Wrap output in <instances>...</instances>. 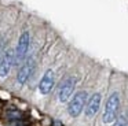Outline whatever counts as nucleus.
<instances>
[{
	"label": "nucleus",
	"mask_w": 128,
	"mask_h": 126,
	"mask_svg": "<svg viewBox=\"0 0 128 126\" xmlns=\"http://www.w3.org/2000/svg\"><path fill=\"white\" fill-rule=\"evenodd\" d=\"M54 123H55V126H62L61 123H59V122H56V121H55V122H54Z\"/></svg>",
	"instance_id": "11"
},
{
	"label": "nucleus",
	"mask_w": 128,
	"mask_h": 126,
	"mask_svg": "<svg viewBox=\"0 0 128 126\" xmlns=\"http://www.w3.org/2000/svg\"><path fill=\"white\" fill-rule=\"evenodd\" d=\"M12 64H14V51L10 49V51H7L4 54L3 59L0 62V77H7Z\"/></svg>",
	"instance_id": "6"
},
{
	"label": "nucleus",
	"mask_w": 128,
	"mask_h": 126,
	"mask_svg": "<svg viewBox=\"0 0 128 126\" xmlns=\"http://www.w3.org/2000/svg\"><path fill=\"white\" fill-rule=\"evenodd\" d=\"M99 106H100V95L99 93H94L91 96V99L87 101V110H86L87 117L90 118L94 117L98 112V110H99Z\"/></svg>",
	"instance_id": "8"
},
{
	"label": "nucleus",
	"mask_w": 128,
	"mask_h": 126,
	"mask_svg": "<svg viewBox=\"0 0 128 126\" xmlns=\"http://www.w3.org/2000/svg\"><path fill=\"white\" fill-rule=\"evenodd\" d=\"M118 104H120V99L118 95L116 92L112 93L109 96L108 101L105 106V111H103V122L105 123H112L116 121L117 117V111H118Z\"/></svg>",
	"instance_id": "1"
},
{
	"label": "nucleus",
	"mask_w": 128,
	"mask_h": 126,
	"mask_svg": "<svg viewBox=\"0 0 128 126\" xmlns=\"http://www.w3.org/2000/svg\"><path fill=\"white\" fill-rule=\"evenodd\" d=\"M29 33L28 32H24L21 34L20 40H18V47H17V51H15V55H14V63H18L25 58L26 52H28V48H29Z\"/></svg>",
	"instance_id": "3"
},
{
	"label": "nucleus",
	"mask_w": 128,
	"mask_h": 126,
	"mask_svg": "<svg viewBox=\"0 0 128 126\" xmlns=\"http://www.w3.org/2000/svg\"><path fill=\"white\" fill-rule=\"evenodd\" d=\"M87 99H88V93L81 90V92H77L73 99L70 100L69 106H68V112H69L70 117H78L81 114L84 108V104L87 103Z\"/></svg>",
	"instance_id": "2"
},
{
	"label": "nucleus",
	"mask_w": 128,
	"mask_h": 126,
	"mask_svg": "<svg viewBox=\"0 0 128 126\" xmlns=\"http://www.w3.org/2000/svg\"><path fill=\"white\" fill-rule=\"evenodd\" d=\"M113 126H127V121H125V117H120L116 121Z\"/></svg>",
	"instance_id": "9"
},
{
	"label": "nucleus",
	"mask_w": 128,
	"mask_h": 126,
	"mask_svg": "<svg viewBox=\"0 0 128 126\" xmlns=\"http://www.w3.org/2000/svg\"><path fill=\"white\" fill-rule=\"evenodd\" d=\"M4 48H3V43H0V62H2V59H3V56H4Z\"/></svg>",
	"instance_id": "10"
},
{
	"label": "nucleus",
	"mask_w": 128,
	"mask_h": 126,
	"mask_svg": "<svg viewBox=\"0 0 128 126\" xmlns=\"http://www.w3.org/2000/svg\"><path fill=\"white\" fill-rule=\"evenodd\" d=\"M54 82H55V75H54V71L52 70H47L44 73V75H43L40 84H39L40 93H43V95L50 93L51 89H52V86H54Z\"/></svg>",
	"instance_id": "5"
},
{
	"label": "nucleus",
	"mask_w": 128,
	"mask_h": 126,
	"mask_svg": "<svg viewBox=\"0 0 128 126\" xmlns=\"http://www.w3.org/2000/svg\"><path fill=\"white\" fill-rule=\"evenodd\" d=\"M74 85H76V79L74 78H68L64 81V84L61 85L59 88V93H58V97H59V101L65 103V101L69 100V97L72 96L73 90H74Z\"/></svg>",
	"instance_id": "4"
},
{
	"label": "nucleus",
	"mask_w": 128,
	"mask_h": 126,
	"mask_svg": "<svg viewBox=\"0 0 128 126\" xmlns=\"http://www.w3.org/2000/svg\"><path fill=\"white\" fill-rule=\"evenodd\" d=\"M34 68V62L33 60H28V62L25 63V64L22 66V67L20 68V71H18V75H17V81L20 82V84H25L26 81H28V78L30 77L32 71H33Z\"/></svg>",
	"instance_id": "7"
}]
</instances>
